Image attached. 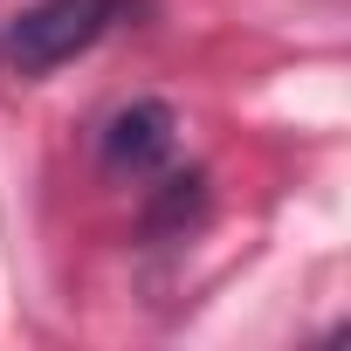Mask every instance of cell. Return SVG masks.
Listing matches in <instances>:
<instances>
[{
  "label": "cell",
  "mask_w": 351,
  "mask_h": 351,
  "mask_svg": "<svg viewBox=\"0 0 351 351\" xmlns=\"http://www.w3.org/2000/svg\"><path fill=\"white\" fill-rule=\"evenodd\" d=\"M131 0H35V8H21L8 28H0V56H8V69L21 76H49L76 56H90L117 21H124Z\"/></svg>",
  "instance_id": "obj_1"
},
{
  "label": "cell",
  "mask_w": 351,
  "mask_h": 351,
  "mask_svg": "<svg viewBox=\"0 0 351 351\" xmlns=\"http://www.w3.org/2000/svg\"><path fill=\"white\" fill-rule=\"evenodd\" d=\"M104 152H110V165H131V172H152L165 152H172V110L165 104H131L117 124H110V138H104Z\"/></svg>",
  "instance_id": "obj_2"
}]
</instances>
